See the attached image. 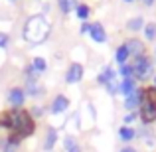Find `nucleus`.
Returning <instances> with one entry per match:
<instances>
[{"label":"nucleus","mask_w":156,"mask_h":152,"mask_svg":"<svg viewBox=\"0 0 156 152\" xmlns=\"http://www.w3.org/2000/svg\"><path fill=\"white\" fill-rule=\"evenodd\" d=\"M0 126L12 130L14 134H20V136H30L36 130V122L32 118V115L28 111H20V109H12L0 115Z\"/></svg>","instance_id":"obj_1"},{"label":"nucleus","mask_w":156,"mask_h":152,"mask_svg":"<svg viewBox=\"0 0 156 152\" xmlns=\"http://www.w3.org/2000/svg\"><path fill=\"white\" fill-rule=\"evenodd\" d=\"M48 32H50V26H48L46 18H44L42 14H36V16H32V18H28L26 26H24V38H26L28 42L38 44L48 36Z\"/></svg>","instance_id":"obj_2"},{"label":"nucleus","mask_w":156,"mask_h":152,"mask_svg":"<svg viewBox=\"0 0 156 152\" xmlns=\"http://www.w3.org/2000/svg\"><path fill=\"white\" fill-rule=\"evenodd\" d=\"M154 91L156 89H146L144 91V101L140 105V118L142 122L150 125V122L156 121V97H154Z\"/></svg>","instance_id":"obj_3"},{"label":"nucleus","mask_w":156,"mask_h":152,"mask_svg":"<svg viewBox=\"0 0 156 152\" xmlns=\"http://www.w3.org/2000/svg\"><path fill=\"white\" fill-rule=\"evenodd\" d=\"M154 73V61L150 59L148 55H138L134 57V63H133V77L140 81H146L148 77H152Z\"/></svg>","instance_id":"obj_4"},{"label":"nucleus","mask_w":156,"mask_h":152,"mask_svg":"<svg viewBox=\"0 0 156 152\" xmlns=\"http://www.w3.org/2000/svg\"><path fill=\"white\" fill-rule=\"evenodd\" d=\"M142 101H144V89H134L130 95H126V99H125V107L129 111H136V107H140L142 105Z\"/></svg>","instance_id":"obj_5"},{"label":"nucleus","mask_w":156,"mask_h":152,"mask_svg":"<svg viewBox=\"0 0 156 152\" xmlns=\"http://www.w3.org/2000/svg\"><path fill=\"white\" fill-rule=\"evenodd\" d=\"M81 77H83V65L71 63L69 69H67V73H65V81H67V83H77V81H81Z\"/></svg>","instance_id":"obj_6"},{"label":"nucleus","mask_w":156,"mask_h":152,"mask_svg":"<svg viewBox=\"0 0 156 152\" xmlns=\"http://www.w3.org/2000/svg\"><path fill=\"white\" fill-rule=\"evenodd\" d=\"M125 46H126V50H129V55H134V57L144 55V44H142L140 40L130 38V40H126Z\"/></svg>","instance_id":"obj_7"},{"label":"nucleus","mask_w":156,"mask_h":152,"mask_svg":"<svg viewBox=\"0 0 156 152\" xmlns=\"http://www.w3.org/2000/svg\"><path fill=\"white\" fill-rule=\"evenodd\" d=\"M24 99H26V93H24V89H20V87H14L10 93H8V103H10L12 107H16V109L22 107Z\"/></svg>","instance_id":"obj_8"},{"label":"nucleus","mask_w":156,"mask_h":152,"mask_svg":"<svg viewBox=\"0 0 156 152\" xmlns=\"http://www.w3.org/2000/svg\"><path fill=\"white\" fill-rule=\"evenodd\" d=\"M89 34H91V38L95 40L97 44H105V42H107V32H105V28L101 26L99 22H93V24H91V30H89Z\"/></svg>","instance_id":"obj_9"},{"label":"nucleus","mask_w":156,"mask_h":152,"mask_svg":"<svg viewBox=\"0 0 156 152\" xmlns=\"http://www.w3.org/2000/svg\"><path fill=\"white\" fill-rule=\"evenodd\" d=\"M67 107H69V99H67V97H65V95H57L55 99H53V103H51L50 111L53 115H59V113H63Z\"/></svg>","instance_id":"obj_10"},{"label":"nucleus","mask_w":156,"mask_h":152,"mask_svg":"<svg viewBox=\"0 0 156 152\" xmlns=\"http://www.w3.org/2000/svg\"><path fill=\"white\" fill-rule=\"evenodd\" d=\"M134 89H136L134 77H126V79H122V81H121V89H119V93H122V95H130Z\"/></svg>","instance_id":"obj_11"},{"label":"nucleus","mask_w":156,"mask_h":152,"mask_svg":"<svg viewBox=\"0 0 156 152\" xmlns=\"http://www.w3.org/2000/svg\"><path fill=\"white\" fill-rule=\"evenodd\" d=\"M97 81H99L101 85H107V83H111V81H115V71H113V67H109V65H107L103 71H101V75L97 77Z\"/></svg>","instance_id":"obj_12"},{"label":"nucleus","mask_w":156,"mask_h":152,"mask_svg":"<svg viewBox=\"0 0 156 152\" xmlns=\"http://www.w3.org/2000/svg\"><path fill=\"white\" fill-rule=\"evenodd\" d=\"M134 136H136V130L130 129V126H121V129H119V138H121V140L129 142V140H133Z\"/></svg>","instance_id":"obj_13"},{"label":"nucleus","mask_w":156,"mask_h":152,"mask_svg":"<svg viewBox=\"0 0 156 152\" xmlns=\"http://www.w3.org/2000/svg\"><path fill=\"white\" fill-rule=\"evenodd\" d=\"M115 59H117V63H121V65L126 63V59H129V50H126L125 44L117 48V51H115Z\"/></svg>","instance_id":"obj_14"},{"label":"nucleus","mask_w":156,"mask_h":152,"mask_svg":"<svg viewBox=\"0 0 156 152\" xmlns=\"http://www.w3.org/2000/svg\"><path fill=\"white\" fill-rule=\"evenodd\" d=\"M57 6H59V10L63 14H67V12L77 8V0H57Z\"/></svg>","instance_id":"obj_15"},{"label":"nucleus","mask_w":156,"mask_h":152,"mask_svg":"<svg viewBox=\"0 0 156 152\" xmlns=\"http://www.w3.org/2000/svg\"><path fill=\"white\" fill-rule=\"evenodd\" d=\"M63 148H65V152H81L79 144H77V140H75L73 136H65V140H63Z\"/></svg>","instance_id":"obj_16"},{"label":"nucleus","mask_w":156,"mask_h":152,"mask_svg":"<svg viewBox=\"0 0 156 152\" xmlns=\"http://www.w3.org/2000/svg\"><path fill=\"white\" fill-rule=\"evenodd\" d=\"M55 140H57V130L55 129H50V130H48V134H46V144H44V148L51 150L53 144H55Z\"/></svg>","instance_id":"obj_17"},{"label":"nucleus","mask_w":156,"mask_h":152,"mask_svg":"<svg viewBox=\"0 0 156 152\" xmlns=\"http://www.w3.org/2000/svg\"><path fill=\"white\" fill-rule=\"evenodd\" d=\"M142 26H144V20H142L140 16H136V18H130L129 22H126V28H129V30H133V32H138Z\"/></svg>","instance_id":"obj_18"},{"label":"nucleus","mask_w":156,"mask_h":152,"mask_svg":"<svg viewBox=\"0 0 156 152\" xmlns=\"http://www.w3.org/2000/svg\"><path fill=\"white\" fill-rule=\"evenodd\" d=\"M89 12H91V8H89L87 4H77L75 14H77V18H79V20H87L89 18Z\"/></svg>","instance_id":"obj_19"},{"label":"nucleus","mask_w":156,"mask_h":152,"mask_svg":"<svg viewBox=\"0 0 156 152\" xmlns=\"http://www.w3.org/2000/svg\"><path fill=\"white\" fill-rule=\"evenodd\" d=\"M32 67H34L36 73H42V71H46L48 63H46V59H42V57H34V61H32Z\"/></svg>","instance_id":"obj_20"},{"label":"nucleus","mask_w":156,"mask_h":152,"mask_svg":"<svg viewBox=\"0 0 156 152\" xmlns=\"http://www.w3.org/2000/svg\"><path fill=\"white\" fill-rule=\"evenodd\" d=\"M144 36H146V40H150V42L156 38V24L154 22H150V24L144 26Z\"/></svg>","instance_id":"obj_21"},{"label":"nucleus","mask_w":156,"mask_h":152,"mask_svg":"<svg viewBox=\"0 0 156 152\" xmlns=\"http://www.w3.org/2000/svg\"><path fill=\"white\" fill-rule=\"evenodd\" d=\"M119 73L122 75V79H126V77H133V65H121V69H119Z\"/></svg>","instance_id":"obj_22"},{"label":"nucleus","mask_w":156,"mask_h":152,"mask_svg":"<svg viewBox=\"0 0 156 152\" xmlns=\"http://www.w3.org/2000/svg\"><path fill=\"white\" fill-rule=\"evenodd\" d=\"M105 87H107V91H109L111 95H117L119 89H121V83H117V81H111V83H107Z\"/></svg>","instance_id":"obj_23"},{"label":"nucleus","mask_w":156,"mask_h":152,"mask_svg":"<svg viewBox=\"0 0 156 152\" xmlns=\"http://www.w3.org/2000/svg\"><path fill=\"white\" fill-rule=\"evenodd\" d=\"M6 46H8V34L0 32V48H6Z\"/></svg>","instance_id":"obj_24"},{"label":"nucleus","mask_w":156,"mask_h":152,"mask_svg":"<svg viewBox=\"0 0 156 152\" xmlns=\"http://www.w3.org/2000/svg\"><path fill=\"white\" fill-rule=\"evenodd\" d=\"M133 121H136V113H129L125 117V122H126V125H129V122H133Z\"/></svg>","instance_id":"obj_25"},{"label":"nucleus","mask_w":156,"mask_h":152,"mask_svg":"<svg viewBox=\"0 0 156 152\" xmlns=\"http://www.w3.org/2000/svg\"><path fill=\"white\" fill-rule=\"evenodd\" d=\"M89 30H91V24H87V22L81 24V34H85V32H89Z\"/></svg>","instance_id":"obj_26"},{"label":"nucleus","mask_w":156,"mask_h":152,"mask_svg":"<svg viewBox=\"0 0 156 152\" xmlns=\"http://www.w3.org/2000/svg\"><path fill=\"white\" fill-rule=\"evenodd\" d=\"M121 152H136V148H133V146H126V148H122Z\"/></svg>","instance_id":"obj_27"},{"label":"nucleus","mask_w":156,"mask_h":152,"mask_svg":"<svg viewBox=\"0 0 156 152\" xmlns=\"http://www.w3.org/2000/svg\"><path fill=\"white\" fill-rule=\"evenodd\" d=\"M142 4H144V6H152L154 0H142Z\"/></svg>","instance_id":"obj_28"},{"label":"nucleus","mask_w":156,"mask_h":152,"mask_svg":"<svg viewBox=\"0 0 156 152\" xmlns=\"http://www.w3.org/2000/svg\"><path fill=\"white\" fill-rule=\"evenodd\" d=\"M154 89H156V79H154Z\"/></svg>","instance_id":"obj_29"},{"label":"nucleus","mask_w":156,"mask_h":152,"mask_svg":"<svg viewBox=\"0 0 156 152\" xmlns=\"http://www.w3.org/2000/svg\"><path fill=\"white\" fill-rule=\"evenodd\" d=\"M154 61H156V51H154Z\"/></svg>","instance_id":"obj_30"},{"label":"nucleus","mask_w":156,"mask_h":152,"mask_svg":"<svg viewBox=\"0 0 156 152\" xmlns=\"http://www.w3.org/2000/svg\"><path fill=\"white\" fill-rule=\"evenodd\" d=\"M126 2H133V0H126Z\"/></svg>","instance_id":"obj_31"}]
</instances>
